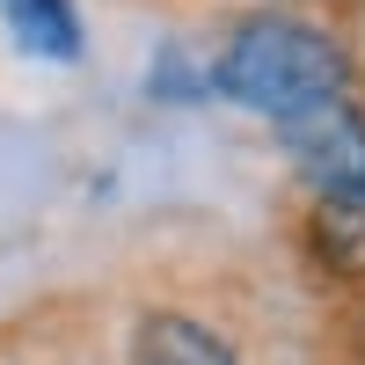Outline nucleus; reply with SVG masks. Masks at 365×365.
Returning <instances> with one entry per match:
<instances>
[{"instance_id": "nucleus-1", "label": "nucleus", "mask_w": 365, "mask_h": 365, "mask_svg": "<svg viewBox=\"0 0 365 365\" xmlns=\"http://www.w3.org/2000/svg\"><path fill=\"white\" fill-rule=\"evenodd\" d=\"M212 88L227 103L270 117V125H285V117L314 110L329 96H351V51L314 22L249 15V22H234V37L212 58Z\"/></svg>"}, {"instance_id": "nucleus-2", "label": "nucleus", "mask_w": 365, "mask_h": 365, "mask_svg": "<svg viewBox=\"0 0 365 365\" xmlns=\"http://www.w3.org/2000/svg\"><path fill=\"white\" fill-rule=\"evenodd\" d=\"M278 146L292 175L314 190L322 212H358L365 220V110L351 96H329L278 125Z\"/></svg>"}, {"instance_id": "nucleus-4", "label": "nucleus", "mask_w": 365, "mask_h": 365, "mask_svg": "<svg viewBox=\"0 0 365 365\" xmlns=\"http://www.w3.org/2000/svg\"><path fill=\"white\" fill-rule=\"evenodd\" d=\"M8 8V29L22 51L37 58H81V15L73 0H0Z\"/></svg>"}, {"instance_id": "nucleus-5", "label": "nucleus", "mask_w": 365, "mask_h": 365, "mask_svg": "<svg viewBox=\"0 0 365 365\" xmlns=\"http://www.w3.org/2000/svg\"><path fill=\"white\" fill-rule=\"evenodd\" d=\"M0 365H8V358H0Z\"/></svg>"}, {"instance_id": "nucleus-3", "label": "nucleus", "mask_w": 365, "mask_h": 365, "mask_svg": "<svg viewBox=\"0 0 365 365\" xmlns=\"http://www.w3.org/2000/svg\"><path fill=\"white\" fill-rule=\"evenodd\" d=\"M132 365H241L220 329H205L182 307H146L132 322Z\"/></svg>"}]
</instances>
